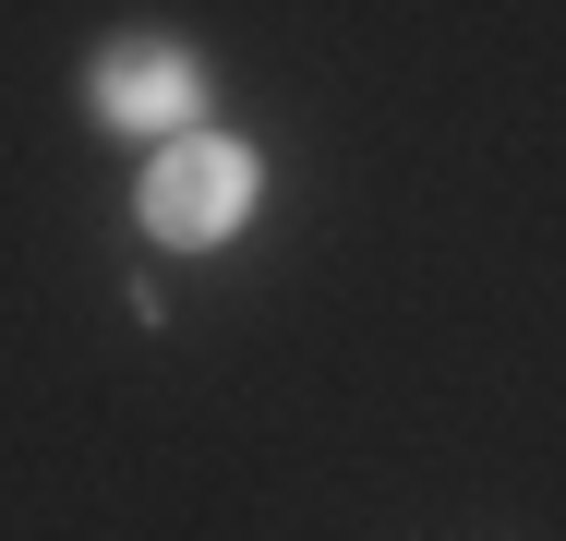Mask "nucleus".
Wrapping results in <instances>:
<instances>
[{"label": "nucleus", "instance_id": "f257e3e1", "mask_svg": "<svg viewBox=\"0 0 566 541\" xmlns=\"http://www.w3.org/2000/svg\"><path fill=\"white\" fill-rule=\"evenodd\" d=\"M241 205H253V157H241L229 132H169V145L145 157V229H157L169 253L229 241Z\"/></svg>", "mask_w": 566, "mask_h": 541}, {"label": "nucleus", "instance_id": "f03ea898", "mask_svg": "<svg viewBox=\"0 0 566 541\" xmlns=\"http://www.w3.org/2000/svg\"><path fill=\"white\" fill-rule=\"evenodd\" d=\"M193 97H206V61L193 49H169V36H120L109 61H97V108H109L120 132H193Z\"/></svg>", "mask_w": 566, "mask_h": 541}]
</instances>
